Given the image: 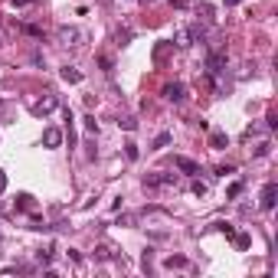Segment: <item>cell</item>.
<instances>
[{"label":"cell","instance_id":"6da1fadb","mask_svg":"<svg viewBox=\"0 0 278 278\" xmlns=\"http://www.w3.org/2000/svg\"><path fill=\"white\" fill-rule=\"evenodd\" d=\"M56 36H59V43H63V46H82V43L88 40L85 30H79V26H59V30H56Z\"/></svg>","mask_w":278,"mask_h":278},{"label":"cell","instance_id":"7a4b0ae2","mask_svg":"<svg viewBox=\"0 0 278 278\" xmlns=\"http://www.w3.org/2000/svg\"><path fill=\"white\" fill-rule=\"evenodd\" d=\"M222 66H226V53H209V59H207V75L216 82V75L222 72Z\"/></svg>","mask_w":278,"mask_h":278},{"label":"cell","instance_id":"3957f363","mask_svg":"<svg viewBox=\"0 0 278 278\" xmlns=\"http://www.w3.org/2000/svg\"><path fill=\"white\" fill-rule=\"evenodd\" d=\"M275 200H278V183H265L262 190V200H259V207L269 213V209H275Z\"/></svg>","mask_w":278,"mask_h":278},{"label":"cell","instance_id":"277c9868","mask_svg":"<svg viewBox=\"0 0 278 278\" xmlns=\"http://www.w3.org/2000/svg\"><path fill=\"white\" fill-rule=\"evenodd\" d=\"M53 108H59V98H56L53 92H49V95L43 98V102H36V105H33V115H36V118H43V115H49Z\"/></svg>","mask_w":278,"mask_h":278},{"label":"cell","instance_id":"5b68a950","mask_svg":"<svg viewBox=\"0 0 278 278\" xmlns=\"http://www.w3.org/2000/svg\"><path fill=\"white\" fill-rule=\"evenodd\" d=\"M174 167H177V170H180V174H200V164H197V160H190V157H174Z\"/></svg>","mask_w":278,"mask_h":278},{"label":"cell","instance_id":"8992f818","mask_svg":"<svg viewBox=\"0 0 278 278\" xmlns=\"http://www.w3.org/2000/svg\"><path fill=\"white\" fill-rule=\"evenodd\" d=\"M43 144H46V147H59V144H63V131H59V128H46V131H43Z\"/></svg>","mask_w":278,"mask_h":278},{"label":"cell","instance_id":"52a82bcc","mask_svg":"<svg viewBox=\"0 0 278 278\" xmlns=\"http://www.w3.org/2000/svg\"><path fill=\"white\" fill-rule=\"evenodd\" d=\"M59 75H63V82H69V85H79V82H82V72L75 69V66H63Z\"/></svg>","mask_w":278,"mask_h":278},{"label":"cell","instance_id":"ba28073f","mask_svg":"<svg viewBox=\"0 0 278 278\" xmlns=\"http://www.w3.org/2000/svg\"><path fill=\"white\" fill-rule=\"evenodd\" d=\"M164 98H167V102H183V85H180V82L164 85Z\"/></svg>","mask_w":278,"mask_h":278},{"label":"cell","instance_id":"9c48e42d","mask_svg":"<svg viewBox=\"0 0 278 278\" xmlns=\"http://www.w3.org/2000/svg\"><path fill=\"white\" fill-rule=\"evenodd\" d=\"M177 177L170 174H154V177H144V187H167V183H174Z\"/></svg>","mask_w":278,"mask_h":278},{"label":"cell","instance_id":"30bf717a","mask_svg":"<svg viewBox=\"0 0 278 278\" xmlns=\"http://www.w3.org/2000/svg\"><path fill=\"white\" fill-rule=\"evenodd\" d=\"M209 147H213V151H222V147H229V135H222V131H213V135H209Z\"/></svg>","mask_w":278,"mask_h":278},{"label":"cell","instance_id":"8fae6325","mask_svg":"<svg viewBox=\"0 0 278 278\" xmlns=\"http://www.w3.org/2000/svg\"><path fill=\"white\" fill-rule=\"evenodd\" d=\"M170 138H174V135H170V131H160V135L154 138V144H151V151H164L167 144H170Z\"/></svg>","mask_w":278,"mask_h":278},{"label":"cell","instance_id":"7c38bea8","mask_svg":"<svg viewBox=\"0 0 278 278\" xmlns=\"http://www.w3.org/2000/svg\"><path fill=\"white\" fill-rule=\"evenodd\" d=\"M232 242H236V249H249V246H252V239H249L246 232H236V236H232Z\"/></svg>","mask_w":278,"mask_h":278},{"label":"cell","instance_id":"4fadbf2b","mask_svg":"<svg viewBox=\"0 0 278 278\" xmlns=\"http://www.w3.org/2000/svg\"><path fill=\"white\" fill-rule=\"evenodd\" d=\"M131 36H135V30H131V26H121V30H118V43H121V46H128V43H131Z\"/></svg>","mask_w":278,"mask_h":278},{"label":"cell","instance_id":"5bb4252c","mask_svg":"<svg viewBox=\"0 0 278 278\" xmlns=\"http://www.w3.org/2000/svg\"><path fill=\"white\" fill-rule=\"evenodd\" d=\"M33 207V197L30 193H20V197H16V209H30Z\"/></svg>","mask_w":278,"mask_h":278},{"label":"cell","instance_id":"9a60e30c","mask_svg":"<svg viewBox=\"0 0 278 278\" xmlns=\"http://www.w3.org/2000/svg\"><path fill=\"white\" fill-rule=\"evenodd\" d=\"M213 229H216V232H226V239H232V236H236V229H232L229 222H213Z\"/></svg>","mask_w":278,"mask_h":278},{"label":"cell","instance_id":"2e32d148","mask_svg":"<svg viewBox=\"0 0 278 278\" xmlns=\"http://www.w3.org/2000/svg\"><path fill=\"white\" fill-rule=\"evenodd\" d=\"M85 131H88V135H98V121H95V115H85Z\"/></svg>","mask_w":278,"mask_h":278},{"label":"cell","instance_id":"e0dca14e","mask_svg":"<svg viewBox=\"0 0 278 278\" xmlns=\"http://www.w3.org/2000/svg\"><path fill=\"white\" fill-rule=\"evenodd\" d=\"M23 33H26V36H36V40H43V30H40V26H33V23H26Z\"/></svg>","mask_w":278,"mask_h":278},{"label":"cell","instance_id":"ac0fdd59","mask_svg":"<svg viewBox=\"0 0 278 278\" xmlns=\"http://www.w3.org/2000/svg\"><path fill=\"white\" fill-rule=\"evenodd\" d=\"M125 154H128V160H138V144L128 141V144H125Z\"/></svg>","mask_w":278,"mask_h":278},{"label":"cell","instance_id":"d6986e66","mask_svg":"<svg viewBox=\"0 0 278 278\" xmlns=\"http://www.w3.org/2000/svg\"><path fill=\"white\" fill-rule=\"evenodd\" d=\"M167 265H170V269H183V265H187V259H183V255H170V259H167Z\"/></svg>","mask_w":278,"mask_h":278},{"label":"cell","instance_id":"ffe728a7","mask_svg":"<svg viewBox=\"0 0 278 278\" xmlns=\"http://www.w3.org/2000/svg\"><path fill=\"white\" fill-rule=\"evenodd\" d=\"M36 259H40L43 265H49V259H53V249H40V252H36Z\"/></svg>","mask_w":278,"mask_h":278},{"label":"cell","instance_id":"44dd1931","mask_svg":"<svg viewBox=\"0 0 278 278\" xmlns=\"http://www.w3.org/2000/svg\"><path fill=\"white\" fill-rule=\"evenodd\" d=\"M118 125H121V128H125V131H135V128H138V121H135V118H121V121H118Z\"/></svg>","mask_w":278,"mask_h":278},{"label":"cell","instance_id":"7402d4cb","mask_svg":"<svg viewBox=\"0 0 278 278\" xmlns=\"http://www.w3.org/2000/svg\"><path fill=\"white\" fill-rule=\"evenodd\" d=\"M239 193H242V180H236V183H232V187H229V200H236Z\"/></svg>","mask_w":278,"mask_h":278},{"label":"cell","instance_id":"603a6c76","mask_svg":"<svg viewBox=\"0 0 278 278\" xmlns=\"http://www.w3.org/2000/svg\"><path fill=\"white\" fill-rule=\"evenodd\" d=\"M216 174H219V177H226V174H236V167H232V164H222V167H216Z\"/></svg>","mask_w":278,"mask_h":278},{"label":"cell","instance_id":"cb8c5ba5","mask_svg":"<svg viewBox=\"0 0 278 278\" xmlns=\"http://www.w3.org/2000/svg\"><path fill=\"white\" fill-rule=\"evenodd\" d=\"M265 125H269V128H278V115H275V111H269V115H265Z\"/></svg>","mask_w":278,"mask_h":278},{"label":"cell","instance_id":"d4e9b609","mask_svg":"<svg viewBox=\"0 0 278 278\" xmlns=\"http://www.w3.org/2000/svg\"><path fill=\"white\" fill-rule=\"evenodd\" d=\"M193 193H197V197H203V193H207V183L197 180V183H193Z\"/></svg>","mask_w":278,"mask_h":278},{"label":"cell","instance_id":"484cf974","mask_svg":"<svg viewBox=\"0 0 278 278\" xmlns=\"http://www.w3.org/2000/svg\"><path fill=\"white\" fill-rule=\"evenodd\" d=\"M7 190V174H3V170H0V193Z\"/></svg>","mask_w":278,"mask_h":278},{"label":"cell","instance_id":"4316f807","mask_svg":"<svg viewBox=\"0 0 278 278\" xmlns=\"http://www.w3.org/2000/svg\"><path fill=\"white\" fill-rule=\"evenodd\" d=\"M30 3H36V0H13V7H30Z\"/></svg>","mask_w":278,"mask_h":278},{"label":"cell","instance_id":"83f0119b","mask_svg":"<svg viewBox=\"0 0 278 278\" xmlns=\"http://www.w3.org/2000/svg\"><path fill=\"white\" fill-rule=\"evenodd\" d=\"M222 3H226V7H239V3H242V0H222Z\"/></svg>","mask_w":278,"mask_h":278},{"label":"cell","instance_id":"f1b7e54d","mask_svg":"<svg viewBox=\"0 0 278 278\" xmlns=\"http://www.w3.org/2000/svg\"><path fill=\"white\" fill-rule=\"evenodd\" d=\"M141 3H144V7H147V3H154V0H141Z\"/></svg>","mask_w":278,"mask_h":278}]
</instances>
